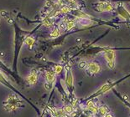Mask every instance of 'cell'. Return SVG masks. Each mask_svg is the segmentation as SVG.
I'll return each mask as SVG.
<instances>
[{
  "instance_id": "9c48e42d",
  "label": "cell",
  "mask_w": 130,
  "mask_h": 117,
  "mask_svg": "<svg viewBox=\"0 0 130 117\" xmlns=\"http://www.w3.org/2000/svg\"><path fill=\"white\" fill-rule=\"evenodd\" d=\"M62 69H63V68H62L61 65H56V66L55 67V72H56V74H59L61 73Z\"/></svg>"
},
{
  "instance_id": "8fae6325",
  "label": "cell",
  "mask_w": 130,
  "mask_h": 117,
  "mask_svg": "<svg viewBox=\"0 0 130 117\" xmlns=\"http://www.w3.org/2000/svg\"><path fill=\"white\" fill-rule=\"evenodd\" d=\"M60 11H61L62 13H68V12H70V8L67 6H65L60 9Z\"/></svg>"
},
{
  "instance_id": "6da1fadb",
  "label": "cell",
  "mask_w": 130,
  "mask_h": 117,
  "mask_svg": "<svg viewBox=\"0 0 130 117\" xmlns=\"http://www.w3.org/2000/svg\"><path fill=\"white\" fill-rule=\"evenodd\" d=\"M37 80H38V73L36 72V70H32L30 73V74L27 76V82L30 85H33L37 83Z\"/></svg>"
},
{
  "instance_id": "7c38bea8",
  "label": "cell",
  "mask_w": 130,
  "mask_h": 117,
  "mask_svg": "<svg viewBox=\"0 0 130 117\" xmlns=\"http://www.w3.org/2000/svg\"><path fill=\"white\" fill-rule=\"evenodd\" d=\"M107 112V109H106L105 107L102 106V107L100 108V113H101L102 115H105Z\"/></svg>"
},
{
  "instance_id": "5b68a950",
  "label": "cell",
  "mask_w": 130,
  "mask_h": 117,
  "mask_svg": "<svg viewBox=\"0 0 130 117\" xmlns=\"http://www.w3.org/2000/svg\"><path fill=\"white\" fill-rule=\"evenodd\" d=\"M66 84L67 85H68L69 87H71L73 85V80H72V75H71V74L70 72H69L68 75H67L66 77Z\"/></svg>"
},
{
  "instance_id": "2e32d148",
  "label": "cell",
  "mask_w": 130,
  "mask_h": 117,
  "mask_svg": "<svg viewBox=\"0 0 130 117\" xmlns=\"http://www.w3.org/2000/svg\"><path fill=\"white\" fill-rule=\"evenodd\" d=\"M60 28L61 29H66V24H65V23H62L60 25Z\"/></svg>"
},
{
  "instance_id": "d6986e66",
  "label": "cell",
  "mask_w": 130,
  "mask_h": 117,
  "mask_svg": "<svg viewBox=\"0 0 130 117\" xmlns=\"http://www.w3.org/2000/svg\"><path fill=\"white\" fill-rule=\"evenodd\" d=\"M106 117H113V116H112L110 114H107V116H106Z\"/></svg>"
},
{
  "instance_id": "ac0fdd59",
  "label": "cell",
  "mask_w": 130,
  "mask_h": 117,
  "mask_svg": "<svg viewBox=\"0 0 130 117\" xmlns=\"http://www.w3.org/2000/svg\"><path fill=\"white\" fill-rule=\"evenodd\" d=\"M8 23H14V20L9 18V19H8Z\"/></svg>"
},
{
  "instance_id": "52a82bcc",
  "label": "cell",
  "mask_w": 130,
  "mask_h": 117,
  "mask_svg": "<svg viewBox=\"0 0 130 117\" xmlns=\"http://www.w3.org/2000/svg\"><path fill=\"white\" fill-rule=\"evenodd\" d=\"M44 87H45V89H46V90L50 91L51 89H53V85L51 83H48V82H45V85H44Z\"/></svg>"
},
{
  "instance_id": "ffe728a7",
  "label": "cell",
  "mask_w": 130,
  "mask_h": 117,
  "mask_svg": "<svg viewBox=\"0 0 130 117\" xmlns=\"http://www.w3.org/2000/svg\"><path fill=\"white\" fill-rule=\"evenodd\" d=\"M0 54H1V55H3V54H4V53H3V52H1V53H0Z\"/></svg>"
},
{
  "instance_id": "7a4b0ae2",
  "label": "cell",
  "mask_w": 130,
  "mask_h": 117,
  "mask_svg": "<svg viewBox=\"0 0 130 117\" xmlns=\"http://www.w3.org/2000/svg\"><path fill=\"white\" fill-rule=\"evenodd\" d=\"M88 69L90 72L93 73V74H96V73H98L99 71L100 68L98 66V65H97L96 63H90L88 65Z\"/></svg>"
},
{
  "instance_id": "ba28073f",
  "label": "cell",
  "mask_w": 130,
  "mask_h": 117,
  "mask_svg": "<svg viewBox=\"0 0 130 117\" xmlns=\"http://www.w3.org/2000/svg\"><path fill=\"white\" fill-rule=\"evenodd\" d=\"M50 36H51L52 38H57V37H59V36H60V32H59V30H58L57 29H55V30L53 31V32L50 34Z\"/></svg>"
},
{
  "instance_id": "3957f363",
  "label": "cell",
  "mask_w": 130,
  "mask_h": 117,
  "mask_svg": "<svg viewBox=\"0 0 130 117\" xmlns=\"http://www.w3.org/2000/svg\"><path fill=\"white\" fill-rule=\"evenodd\" d=\"M45 77V80H46V82H48V83H51V84L54 83L55 80H56V76H55V74L51 72H46Z\"/></svg>"
},
{
  "instance_id": "5bb4252c",
  "label": "cell",
  "mask_w": 130,
  "mask_h": 117,
  "mask_svg": "<svg viewBox=\"0 0 130 117\" xmlns=\"http://www.w3.org/2000/svg\"><path fill=\"white\" fill-rule=\"evenodd\" d=\"M86 66H87V63H86L85 61H81L79 64V67H80L81 69H84Z\"/></svg>"
},
{
  "instance_id": "277c9868",
  "label": "cell",
  "mask_w": 130,
  "mask_h": 117,
  "mask_svg": "<svg viewBox=\"0 0 130 117\" xmlns=\"http://www.w3.org/2000/svg\"><path fill=\"white\" fill-rule=\"evenodd\" d=\"M34 43V39L33 37H27L26 39H24V44L27 45H29L30 47L32 46Z\"/></svg>"
},
{
  "instance_id": "9a60e30c",
  "label": "cell",
  "mask_w": 130,
  "mask_h": 117,
  "mask_svg": "<svg viewBox=\"0 0 130 117\" xmlns=\"http://www.w3.org/2000/svg\"><path fill=\"white\" fill-rule=\"evenodd\" d=\"M7 14H8V13H7L6 11H4V10L0 11V15H1L2 17H6Z\"/></svg>"
},
{
  "instance_id": "e0dca14e",
  "label": "cell",
  "mask_w": 130,
  "mask_h": 117,
  "mask_svg": "<svg viewBox=\"0 0 130 117\" xmlns=\"http://www.w3.org/2000/svg\"><path fill=\"white\" fill-rule=\"evenodd\" d=\"M44 24H45V26H48V27L50 26V22H49L48 20H45V23H44Z\"/></svg>"
},
{
  "instance_id": "30bf717a",
  "label": "cell",
  "mask_w": 130,
  "mask_h": 117,
  "mask_svg": "<svg viewBox=\"0 0 130 117\" xmlns=\"http://www.w3.org/2000/svg\"><path fill=\"white\" fill-rule=\"evenodd\" d=\"M74 25H75V22L71 20V21H69L68 23H66V29H68V30H70L71 29H72L73 27H74Z\"/></svg>"
},
{
  "instance_id": "4fadbf2b",
  "label": "cell",
  "mask_w": 130,
  "mask_h": 117,
  "mask_svg": "<svg viewBox=\"0 0 130 117\" xmlns=\"http://www.w3.org/2000/svg\"><path fill=\"white\" fill-rule=\"evenodd\" d=\"M93 107H94V103H93L92 101H91L90 100V101L87 102V108H88L89 110L91 109V108H93Z\"/></svg>"
},
{
  "instance_id": "8992f818",
  "label": "cell",
  "mask_w": 130,
  "mask_h": 117,
  "mask_svg": "<svg viewBox=\"0 0 130 117\" xmlns=\"http://www.w3.org/2000/svg\"><path fill=\"white\" fill-rule=\"evenodd\" d=\"M63 110L65 114H71L73 112V107L71 106V105H66V106L64 108Z\"/></svg>"
}]
</instances>
